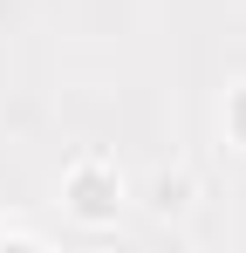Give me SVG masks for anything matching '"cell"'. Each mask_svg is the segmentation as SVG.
Returning a JSON list of instances; mask_svg holds the SVG:
<instances>
[{
	"label": "cell",
	"instance_id": "1",
	"mask_svg": "<svg viewBox=\"0 0 246 253\" xmlns=\"http://www.w3.org/2000/svg\"><path fill=\"white\" fill-rule=\"evenodd\" d=\"M62 199H69V212H76V219L103 226V219L117 212V178H110L103 165H76V171H69V185H62Z\"/></svg>",
	"mask_w": 246,
	"mask_h": 253
},
{
	"label": "cell",
	"instance_id": "2",
	"mask_svg": "<svg viewBox=\"0 0 246 253\" xmlns=\"http://www.w3.org/2000/svg\"><path fill=\"white\" fill-rule=\"evenodd\" d=\"M226 130L246 144V89H233V103H226Z\"/></svg>",
	"mask_w": 246,
	"mask_h": 253
}]
</instances>
